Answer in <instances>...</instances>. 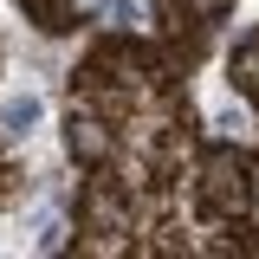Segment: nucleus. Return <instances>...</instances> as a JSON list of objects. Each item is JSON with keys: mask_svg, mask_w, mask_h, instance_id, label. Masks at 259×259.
Listing matches in <instances>:
<instances>
[{"mask_svg": "<svg viewBox=\"0 0 259 259\" xmlns=\"http://www.w3.org/2000/svg\"><path fill=\"white\" fill-rule=\"evenodd\" d=\"M71 7H104V0H71Z\"/></svg>", "mask_w": 259, "mask_h": 259, "instance_id": "f03ea898", "label": "nucleus"}, {"mask_svg": "<svg viewBox=\"0 0 259 259\" xmlns=\"http://www.w3.org/2000/svg\"><path fill=\"white\" fill-rule=\"evenodd\" d=\"M32 123H39V97L32 91H13L7 104H0V130H7V136H26Z\"/></svg>", "mask_w": 259, "mask_h": 259, "instance_id": "f257e3e1", "label": "nucleus"}]
</instances>
